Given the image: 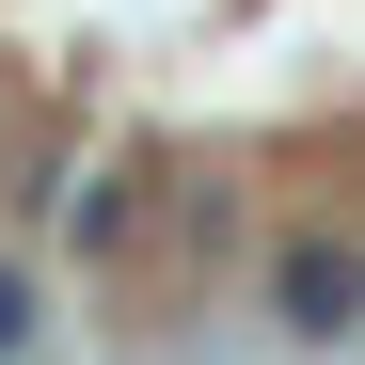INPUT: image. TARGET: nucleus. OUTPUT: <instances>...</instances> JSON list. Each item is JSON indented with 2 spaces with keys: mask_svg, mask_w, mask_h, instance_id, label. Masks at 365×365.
Here are the masks:
<instances>
[{
  "mask_svg": "<svg viewBox=\"0 0 365 365\" xmlns=\"http://www.w3.org/2000/svg\"><path fill=\"white\" fill-rule=\"evenodd\" d=\"M255 318L286 349H349L365 334V238L349 222H286L270 255H255Z\"/></svg>",
  "mask_w": 365,
  "mask_h": 365,
  "instance_id": "f257e3e1",
  "label": "nucleus"
},
{
  "mask_svg": "<svg viewBox=\"0 0 365 365\" xmlns=\"http://www.w3.org/2000/svg\"><path fill=\"white\" fill-rule=\"evenodd\" d=\"M48 349V286H32V255H0V365H32Z\"/></svg>",
  "mask_w": 365,
  "mask_h": 365,
  "instance_id": "f03ea898",
  "label": "nucleus"
},
{
  "mask_svg": "<svg viewBox=\"0 0 365 365\" xmlns=\"http://www.w3.org/2000/svg\"><path fill=\"white\" fill-rule=\"evenodd\" d=\"M64 238H80V255H128V238H143V191H111V175H96V191L64 207Z\"/></svg>",
  "mask_w": 365,
  "mask_h": 365,
  "instance_id": "7ed1b4c3",
  "label": "nucleus"
}]
</instances>
